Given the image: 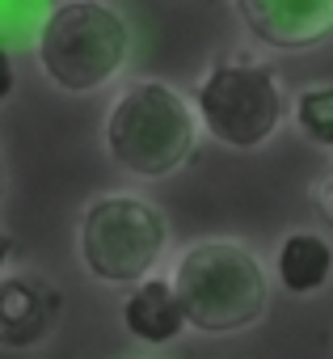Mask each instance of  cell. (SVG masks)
I'll use <instances>...</instances> for the list:
<instances>
[{
	"label": "cell",
	"instance_id": "1",
	"mask_svg": "<svg viewBox=\"0 0 333 359\" xmlns=\"http://www.w3.org/2000/svg\"><path fill=\"white\" fill-rule=\"evenodd\" d=\"M169 287L186 317V330L207 338H228L266 317L270 279L262 258L228 237L190 241L169 271Z\"/></svg>",
	"mask_w": 333,
	"mask_h": 359
},
{
	"label": "cell",
	"instance_id": "2",
	"mask_svg": "<svg viewBox=\"0 0 333 359\" xmlns=\"http://www.w3.org/2000/svg\"><path fill=\"white\" fill-rule=\"evenodd\" d=\"M106 156L143 182L178 173L199 144V118L194 106L169 85V81H131L106 110Z\"/></svg>",
	"mask_w": 333,
	"mask_h": 359
},
{
	"label": "cell",
	"instance_id": "3",
	"mask_svg": "<svg viewBox=\"0 0 333 359\" xmlns=\"http://www.w3.org/2000/svg\"><path fill=\"white\" fill-rule=\"evenodd\" d=\"M34 55L55 89L72 97L97 93L122 76L131 60V26L110 0H59L34 34Z\"/></svg>",
	"mask_w": 333,
	"mask_h": 359
},
{
	"label": "cell",
	"instance_id": "4",
	"mask_svg": "<svg viewBox=\"0 0 333 359\" xmlns=\"http://www.w3.org/2000/svg\"><path fill=\"white\" fill-rule=\"evenodd\" d=\"M194 118L215 144L253 152V148L270 144L287 118L283 81L262 55L228 51L203 72L199 97H194Z\"/></svg>",
	"mask_w": 333,
	"mask_h": 359
},
{
	"label": "cell",
	"instance_id": "5",
	"mask_svg": "<svg viewBox=\"0 0 333 359\" xmlns=\"http://www.w3.org/2000/svg\"><path fill=\"white\" fill-rule=\"evenodd\" d=\"M169 250V220L139 195H97L76 224V254L89 279L106 287H135Z\"/></svg>",
	"mask_w": 333,
	"mask_h": 359
},
{
	"label": "cell",
	"instance_id": "6",
	"mask_svg": "<svg viewBox=\"0 0 333 359\" xmlns=\"http://www.w3.org/2000/svg\"><path fill=\"white\" fill-rule=\"evenodd\" d=\"M64 321V292L38 271L0 275V351H34Z\"/></svg>",
	"mask_w": 333,
	"mask_h": 359
},
{
	"label": "cell",
	"instance_id": "7",
	"mask_svg": "<svg viewBox=\"0 0 333 359\" xmlns=\"http://www.w3.org/2000/svg\"><path fill=\"white\" fill-rule=\"evenodd\" d=\"M236 18L270 51H308L333 39V0H236Z\"/></svg>",
	"mask_w": 333,
	"mask_h": 359
},
{
	"label": "cell",
	"instance_id": "8",
	"mask_svg": "<svg viewBox=\"0 0 333 359\" xmlns=\"http://www.w3.org/2000/svg\"><path fill=\"white\" fill-rule=\"evenodd\" d=\"M122 325L135 342L143 346H169L186 334V317L178 309V296L164 275H148L139 279L127 300H122Z\"/></svg>",
	"mask_w": 333,
	"mask_h": 359
},
{
	"label": "cell",
	"instance_id": "9",
	"mask_svg": "<svg viewBox=\"0 0 333 359\" xmlns=\"http://www.w3.org/2000/svg\"><path fill=\"white\" fill-rule=\"evenodd\" d=\"M274 279L291 296L325 292L329 279H333V245H329V237H320L312 229L287 233L278 241V254H274Z\"/></svg>",
	"mask_w": 333,
	"mask_h": 359
},
{
	"label": "cell",
	"instance_id": "10",
	"mask_svg": "<svg viewBox=\"0 0 333 359\" xmlns=\"http://www.w3.org/2000/svg\"><path fill=\"white\" fill-rule=\"evenodd\" d=\"M291 123H295V131L312 148L333 152V85H308V89H299L295 106H291Z\"/></svg>",
	"mask_w": 333,
	"mask_h": 359
},
{
	"label": "cell",
	"instance_id": "11",
	"mask_svg": "<svg viewBox=\"0 0 333 359\" xmlns=\"http://www.w3.org/2000/svg\"><path fill=\"white\" fill-rule=\"evenodd\" d=\"M51 0H0V47L34 43Z\"/></svg>",
	"mask_w": 333,
	"mask_h": 359
},
{
	"label": "cell",
	"instance_id": "12",
	"mask_svg": "<svg viewBox=\"0 0 333 359\" xmlns=\"http://www.w3.org/2000/svg\"><path fill=\"white\" fill-rule=\"evenodd\" d=\"M312 203H316L320 220L333 229V169H329L325 177H316V187H312Z\"/></svg>",
	"mask_w": 333,
	"mask_h": 359
},
{
	"label": "cell",
	"instance_id": "13",
	"mask_svg": "<svg viewBox=\"0 0 333 359\" xmlns=\"http://www.w3.org/2000/svg\"><path fill=\"white\" fill-rule=\"evenodd\" d=\"M13 89H17V68H13L9 47H0V106L13 97Z\"/></svg>",
	"mask_w": 333,
	"mask_h": 359
},
{
	"label": "cell",
	"instance_id": "14",
	"mask_svg": "<svg viewBox=\"0 0 333 359\" xmlns=\"http://www.w3.org/2000/svg\"><path fill=\"white\" fill-rule=\"evenodd\" d=\"M13 254H17V245H13V237H9V229L0 224V275L9 271V262H13Z\"/></svg>",
	"mask_w": 333,
	"mask_h": 359
},
{
	"label": "cell",
	"instance_id": "15",
	"mask_svg": "<svg viewBox=\"0 0 333 359\" xmlns=\"http://www.w3.org/2000/svg\"><path fill=\"white\" fill-rule=\"evenodd\" d=\"M0 195H5V152H0Z\"/></svg>",
	"mask_w": 333,
	"mask_h": 359
}]
</instances>
